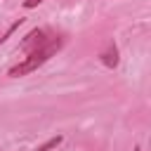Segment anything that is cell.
<instances>
[{
  "instance_id": "cell-3",
  "label": "cell",
  "mask_w": 151,
  "mask_h": 151,
  "mask_svg": "<svg viewBox=\"0 0 151 151\" xmlns=\"http://www.w3.org/2000/svg\"><path fill=\"white\" fill-rule=\"evenodd\" d=\"M99 59H101V64L109 66V68H116V66H118V47H116L113 40H109V42L104 45V50L99 52Z\"/></svg>"
},
{
  "instance_id": "cell-1",
  "label": "cell",
  "mask_w": 151,
  "mask_h": 151,
  "mask_svg": "<svg viewBox=\"0 0 151 151\" xmlns=\"http://www.w3.org/2000/svg\"><path fill=\"white\" fill-rule=\"evenodd\" d=\"M61 45H64V38H59V35H52L42 47H38V50H33V52H28L26 54V59L21 61V64H17V66H12L9 68V76L12 78H19V76H26V73H31V71H35L38 66H42L52 54H57L59 50H61Z\"/></svg>"
},
{
  "instance_id": "cell-6",
  "label": "cell",
  "mask_w": 151,
  "mask_h": 151,
  "mask_svg": "<svg viewBox=\"0 0 151 151\" xmlns=\"http://www.w3.org/2000/svg\"><path fill=\"white\" fill-rule=\"evenodd\" d=\"M137 151H139V149H137Z\"/></svg>"
},
{
  "instance_id": "cell-4",
  "label": "cell",
  "mask_w": 151,
  "mask_h": 151,
  "mask_svg": "<svg viewBox=\"0 0 151 151\" xmlns=\"http://www.w3.org/2000/svg\"><path fill=\"white\" fill-rule=\"evenodd\" d=\"M61 142H64V137H59V134H57V137L47 139V142H45L42 146H38V151H52V149H57V146H59Z\"/></svg>"
},
{
  "instance_id": "cell-2",
  "label": "cell",
  "mask_w": 151,
  "mask_h": 151,
  "mask_svg": "<svg viewBox=\"0 0 151 151\" xmlns=\"http://www.w3.org/2000/svg\"><path fill=\"white\" fill-rule=\"evenodd\" d=\"M50 38H52V33H50L47 28H33V31L21 40V52H24V54H28V52H33V50L42 47Z\"/></svg>"
},
{
  "instance_id": "cell-5",
  "label": "cell",
  "mask_w": 151,
  "mask_h": 151,
  "mask_svg": "<svg viewBox=\"0 0 151 151\" xmlns=\"http://www.w3.org/2000/svg\"><path fill=\"white\" fill-rule=\"evenodd\" d=\"M40 2H42V0H24V7H26V9H31V7H38Z\"/></svg>"
}]
</instances>
